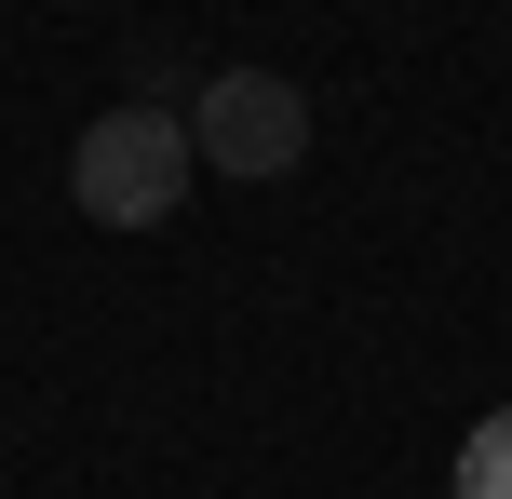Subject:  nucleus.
<instances>
[{
  "label": "nucleus",
  "mask_w": 512,
  "mask_h": 499,
  "mask_svg": "<svg viewBox=\"0 0 512 499\" xmlns=\"http://www.w3.org/2000/svg\"><path fill=\"white\" fill-rule=\"evenodd\" d=\"M189 176H203V162H189V122L176 108H95V122H81V149H68V203L95 216V230H162V216L189 203Z\"/></svg>",
  "instance_id": "obj_1"
},
{
  "label": "nucleus",
  "mask_w": 512,
  "mask_h": 499,
  "mask_svg": "<svg viewBox=\"0 0 512 499\" xmlns=\"http://www.w3.org/2000/svg\"><path fill=\"white\" fill-rule=\"evenodd\" d=\"M297 149H310V95H297L283 68H216V81H203V108H189V162L270 189V176H297Z\"/></svg>",
  "instance_id": "obj_2"
},
{
  "label": "nucleus",
  "mask_w": 512,
  "mask_h": 499,
  "mask_svg": "<svg viewBox=\"0 0 512 499\" xmlns=\"http://www.w3.org/2000/svg\"><path fill=\"white\" fill-rule=\"evenodd\" d=\"M445 499H512V405H499V419H472V446H459V473H445Z\"/></svg>",
  "instance_id": "obj_3"
}]
</instances>
